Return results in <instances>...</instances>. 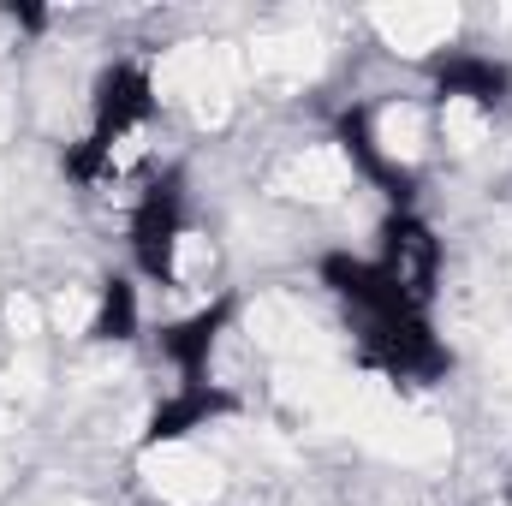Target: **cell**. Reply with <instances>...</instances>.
I'll return each mask as SVG.
<instances>
[{"label":"cell","instance_id":"obj_3","mask_svg":"<svg viewBox=\"0 0 512 506\" xmlns=\"http://www.w3.org/2000/svg\"><path fill=\"white\" fill-rule=\"evenodd\" d=\"M126 245H131V268H137L149 286L179 292L185 251L197 245L185 167H161V173L143 179V191H137V203H131V221H126Z\"/></svg>","mask_w":512,"mask_h":506},{"label":"cell","instance_id":"obj_8","mask_svg":"<svg viewBox=\"0 0 512 506\" xmlns=\"http://www.w3.org/2000/svg\"><path fill=\"white\" fill-rule=\"evenodd\" d=\"M227 417H239V393L227 381H173L149 405L137 447H173V441H191L209 423H227Z\"/></svg>","mask_w":512,"mask_h":506},{"label":"cell","instance_id":"obj_4","mask_svg":"<svg viewBox=\"0 0 512 506\" xmlns=\"http://www.w3.org/2000/svg\"><path fill=\"white\" fill-rule=\"evenodd\" d=\"M352 346H358V364L376 370L382 381H393V387H435L453 370V352L435 334L429 310L364 316V322H352Z\"/></svg>","mask_w":512,"mask_h":506},{"label":"cell","instance_id":"obj_7","mask_svg":"<svg viewBox=\"0 0 512 506\" xmlns=\"http://www.w3.org/2000/svg\"><path fill=\"white\" fill-rule=\"evenodd\" d=\"M233 310H239V298H233V292H215V298H203L197 310L167 316V322L155 328V358H161L179 381H215L209 364H215L221 334L233 328Z\"/></svg>","mask_w":512,"mask_h":506},{"label":"cell","instance_id":"obj_10","mask_svg":"<svg viewBox=\"0 0 512 506\" xmlns=\"http://www.w3.org/2000/svg\"><path fill=\"white\" fill-rule=\"evenodd\" d=\"M143 334V292L131 274H108L96 286V316H90V340L96 346H131Z\"/></svg>","mask_w":512,"mask_h":506},{"label":"cell","instance_id":"obj_6","mask_svg":"<svg viewBox=\"0 0 512 506\" xmlns=\"http://www.w3.org/2000/svg\"><path fill=\"white\" fill-rule=\"evenodd\" d=\"M429 108L495 120L512 108V66L477 48H435L429 54Z\"/></svg>","mask_w":512,"mask_h":506},{"label":"cell","instance_id":"obj_11","mask_svg":"<svg viewBox=\"0 0 512 506\" xmlns=\"http://www.w3.org/2000/svg\"><path fill=\"white\" fill-rule=\"evenodd\" d=\"M501 506H512V465H507V477H501Z\"/></svg>","mask_w":512,"mask_h":506},{"label":"cell","instance_id":"obj_1","mask_svg":"<svg viewBox=\"0 0 512 506\" xmlns=\"http://www.w3.org/2000/svg\"><path fill=\"white\" fill-rule=\"evenodd\" d=\"M155 114H161L155 72L143 60H108L96 72V90H90V131L60 155V173L78 191H102V185L126 179L131 167L143 161Z\"/></svg>","mask_w":512,"mask_h":506},{"label":"cell","instance_id":"obj_5","mask_svg":"<svg viewBox=\"0 0 512 506\" xmlns=\"http://www.w3.org/2000/svg\"><path fill=\"white\" fill-rule=\"evenodd\" d=\"M370 262L382 268L387 286H393L405 304L429 310V304H435V292H441L447 251H441L435 227H429L417 209H387L382 227H376V251H370Z\"/></svg>","mask_w":512,"mask_h":506},{"label":"cell","instance_id":"obj_9","mask_svg":"<svg viewBox=\"0 0 512 506\" xmlns=\"http://www.w3.org/2000/svg\"><path fill=\"white\" fill-rule=\"evenodd\" d=\"M316 280L328 286V298L352 316V322H364V316H387V310H417V304H405L393 286H387V274L370 262V256L358 251H328L316 262Z\"/></svg>","mask_w":512,"mask_h":506},{"label":"cell","instance_id":"obj_2","mask_svg":"<svg viewBox=\"0 0 512 506\" xmlns=\"http://www.w3.org/2000/svg\"><path fill=\"white\" fill-rule=\"evenodd\" d=\"M435 137L429 102H352L334 120V149L346 155L352 179L382 191L393 209H417L423 191V143Z\"/></svg>","mask_w":512,"mask_h":506}]
</instances>
